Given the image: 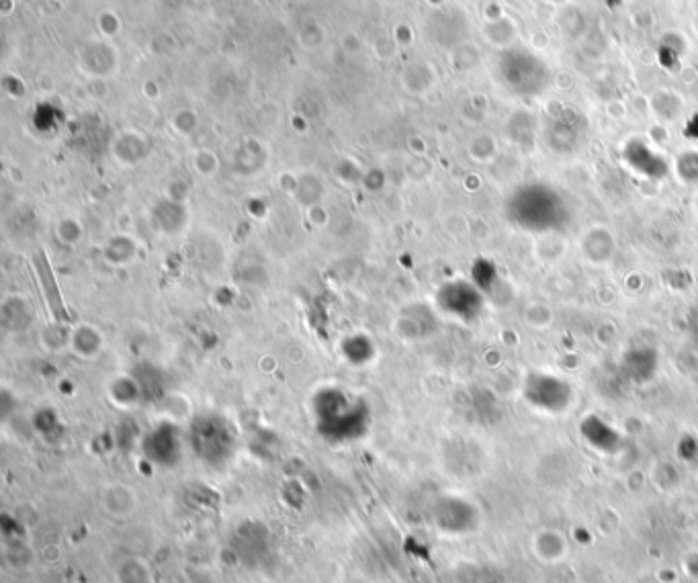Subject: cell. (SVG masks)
Returning <instances> with one entry per match:
<instances>
[{"instance_id": "6da1fadb", "label": "cell", "mask_w": 698, "mask_h": 583, "mask_svg": "<svg viewBox=\"0 0 698 583\" xmlns=\"http://www.w3.org/2000/svg\"><path fill=\"white\" fill-rule=\"evenodd\" d=\"M508 217L520 230L543 234L559 230V226H563L565 209L553 193L529 189L514 197L508 207Z\"/></svg>"}, {"instance_id": "7a4b0ae2", "label": "cell", "mask_w": 698, "mask_h": 583, "mask_svg": "<svg viewBox=\"0 0 698 583\" xmlns=\"http://www.w3.org/2000/svg\"><path fill=\"white\" fill-rule=\"evenodd\" d=\"M525 397L531 406L545 414H563L572 406V385L549 373H533L525 383Z\"/></svg>"}, {"instance_id": "3957f363", "label": "cell", "mask_w": 698, "mask_h": 583, "mask_svg": "<svg viewBox=\"0 0 698 583\" xmlns=\"http://www.w3.org/2000/svg\"><path fill=\"white\" fill-rule=\"evenodd\" d=\"M627 363H629V369L631 367H643V363H639V356H637V352H633V354H629V358H627ZM653 369H656V356H649L647 358V369H643V371H637V369H633L631 373H629V377L633 375V379H649L651 377V373H653Z\"/></svg>"}, {"instance_id": "277c9868", "label": "cell", "mask_w": 698, "mask_h": 583, "mask_svg": "<svg viewBox=\"0 0 698 583\" xmlns=\"http://www.w3.org/2000/svg\"><path fill=\"white\" fill-rule=\"evenodd\" d=\"M688 334H690V338L694 340V344L698 346V305L696 307H692V311H690V316H688Z\"/></svg>"}]
</instances>
